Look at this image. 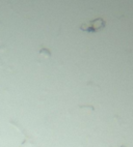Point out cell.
I'll return each mask as SVG.
<instances>
[{"mask_svg": "<svg viewBox=\"0 0 133 147\" xmlns=\"http://www.w3.org/2000/svg\"><path fill=\"white\" fill-rule=\"evenodd\" d=\"M105 25H106V22L104 21L103 19L98 18V19L93 20V21L88 22V23H83L82 25L80 26V29L85 32L96 33V32L103 30V29L105 28Z\"/></svg>", "mask_w": 133, "mask_h": 147, "instance_id": "6da1fadb", "label": "cell"}, {"mask_svg": "<svg viewBox=\"0 0 133 147\" xmlns=\"http://www.w3.org/2000/svg\"><path fill=\"white\" fill-rule=\"evenodd\" d=\"M40 54L43 56H45V57H50L51 56V53L48 49H45V48H43L42 50L40 51Z\"/></svg>", "mask_w": 133, "mask_h": 147, "instance_id": "7a4b0ae2", "label": "cell"}]
</instances>
